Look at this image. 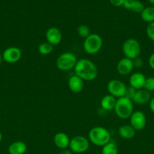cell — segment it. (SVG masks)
Returning a JSON list of instances; mask_svg holds the SVG:
<instances>
[{
	"instance_id": "cell-16",
	"label": "cell",
	"mask_w": 154,
	"mask_h": 154,
	"mask_svg": "<svg viewBox=\"0 0 154 154\" xmlns=\"http://www.w3.org/2000/svg\"><path fill=\"white\" fill-rule=\"evenodd\" d=\"M151 99L150 93L144 89L141 90H137L134 94V97L131 99L133 103H135L137 105H145V104L149 103Z\"/></svg>"
},
{
	"instance_id": "cell-12",
	"label": "cell",
	"mask_w": 154,
	"mask_h": 154,
	"mask_svg": "<svg viewBox=\"0 0 154 154\" xmlns=\"http://www.w3.org/2000/svg\"><path fill=\"white\" fill-rule=\"evenodd\" d=\"M134 69L132 60L128 58L121 59L116 65V71L120 75H128L131 73Z\"/></svg>"
},
{
	"instance_id": "cell-22",
	"label": "cell",
	"mask_w": 154,
	"mask_h": 154,
	"mask_svg": "<svg viewBox=\"0 0 154 154\" xmlns=\"http://www.w3.org/2000/svg\"><path fill=\"white\" fill-rule=\"evenodd\" d=\"M53 51H54V46L47 42L41 43L38 46V51L42 55H49L53 52Z\"/></svg>"
},
{
	"instance_id": "cell-4",
	"label": "cell",
	"mask_w": 154,
	"mask_h": 154,
	"mask_svg": "<svg viewBox=\"0 0 154 154\" xmlns=\"http://www.w3.org/2000/svg\"><path fill=\"white\" fill-rule=\"evenodd\" d=\"M103 46V39L97 33H91L88 37L83 42V49L86 54L95 55L101 50Z\"/></svg>"
},
{
	"instance_id": "cell-23",
	"label": "cell",
	"mask_w": 154,
	"mask_h": 154,
	"mask_svg": "<svg viewBox=\"0 0 154 154\" xmlns=\"http://www.w3.org/2000/svg\"><path fill=\"white\" fill-rule=\"evenodd\" d=\"M118 153L119 150L117 146L111 141L102 147V151H101L102 154H118Z\"/></svg>"
},
{
	"instance_id": "cell-25",
	"label": "cell",
	"mask_w": 154,
	"mask_h": 154,
	"mask_svg": "<svg viewBox=\"0 0 154 154\" xmlns=\"http://www.w3.org/2000/svg\"><path fill=\"white\" fill-rule=\"evenodd\" d=\"M143 89L148 92L154 91V77H149V78H146Z\"/></svg>"
},
{
	"instance_id": "cell-8",
	"label": "cell",
	"mask_w": 154,
	"mask_h": 154,
	"mask_svg": "<svg viewBox=\"0 0 154 154\" xmlns=\"http://www.w3.org/2000/svg\"><path fill=\"white\" fill-rule=\"evenodd\" d=\"M109 94L113 96L116 99L125 96L127 87L122 81L118 79H113L110 81L107 86Z\"/></svg>"
},
{
	"instance_id": "cell-30",
	"label": "cell",
	"mask_w": 154,
	"mask_h": 154,
	"mask_svg": "<svg viewBox=\"0 0 154 154\" xmlns=\"http://www.w3.org/2000/svg\"><path fill=\"white\" fill-rule=\"evenodd\" d=\"M148 63H149V67L154 70V53H152V54L149 56V60H148Z\"/></svg>"
},
{
	"instance_id": "cell-9",
	"label": "cell",
	"mask_w": 154,
	"mask_h": 154,
	"mask_svg": "<svg viewBox=\"0 0 154 154\" xmlns=\"http://www.w3.org/2000/svg\"><path fill=\"white\" fill-rule=\"evenodd\" d=\"M130 125L136 131H140L143 129L146 124V118L144 113L141 111H136L132 113L129 117Z\"/></svg>"
},
{
	"instance_id": "cell-21",
	"label": "cell",
	"mask_w": 154,
	"mask_h": 154,
	"mask_svg": "<svg viewBox=\"0 0 154 154\" xmlns=\"http://www.w3.org/2000/svg\"><path fill=\"white\" fill-rule=\"evenodd\" d=\"M140 17L144 22L150 23L154 22V6H149L143 8L140 13Z\"/></svg>"
},
{
	"instance_id": "cell-31",
	"label": "cell",
	"mask_w": 154,
	"mask_h": 154,
	"mask_svg": "<svg viewBox=\"0 0 154 154\" xmlns=\"http://www.w3.org/2000/svg\"><path fill=\"white\" fill-rule=\"evenodd\" d=\"M149 106L150 111H152V113H154V96L152 98H151L150 101H149Z\"/></svg>"
},
{
	"instance_id": "cell-32",
	"label": "cell",
	"mask_w": 154,
	"mask_h": 154,
	"mask_svg": "<svg viewBox=\"0 0 154 154\" xmlns=\"http://www.w3.org/2000/svg\"><path fill=\"white\" fill-rule=\"evenodd\" d=\"M59 154H72V151L68 149H63V150H60Z\"/></svg>"
},
{
	"instance_id": "cell-5",
	"label": "cell",
	"mask_w": 154,
	"mask_h": 154,
	"mask_svg": "<svg viewBox=\"0 0 154 154\" xmlns=\"http://www.w3.org/2000/svg\"><path fill=\"white\" fill-rule=\"evenodd\" d=\"M122 50L125 58L133 60L140 57L141 47L137 39L130 38L123 42Z\"/></svg>"
},
{
	"instance_id": "cell-20",
	"label": "cell",
	"mask_w": 154,
	"mask_h": 154,
	"mask_svg": "<svg viewBox=\"0 0 154 154\" xmlns=\"http://www.w3.org/2000/svg\"><path fill=\"white\" fill-rule=\"evenodd\" d=\"M116 99L111 95H106L101 99V106L104 111H110L114 110L115 105H116Z\"/></svg>"
},
{
	"instance_id": "cell-18",
	"label": "cell",
	"mask_w": 154,
	"mask_h": 154,
	"mask_svg": "<svg viewBox=\"0 0 154 154\" xmlns=\"http://www.w3.org/2000/svg\"><path fill=\"white\" fill-rule=\"evenodd\" d=\"M27 146L24 141H18L11 143L8 148L9 154H24L27 152Z\"/></svg>"
},
{
	"instance_id": "cell-10",
	"label": "cell",
	"mask_w": 154,
	"mask_h": 154,
	"mask_svg": "<svg viewBox=\"0 0 154 154\" xmlns=\"http://www.w3.org/2000/svg\"><path fill=\"white\" fill-rule=\"evenodd\" d=\"M2 60L8 63H18L22 57V51L17 47H9L2 53Z\"/></svg>"
},
{
	"instance_id": "cell-26",
	"label": "cell",
	"mask_w": 154,
	"mask_h": 154,
	"mask_svg": "<svg viewBox=\"0 0 154 154\" xmlns=\"http://www.w3.org/2000/svg\"><path fill=\"white\" fill-rule=\"evenodd\" d=\"M146 33L147 37L151 41L154 42V22L148 23L146 29Z\"/></svg>"
},
{
	"instance_id": "cell-24",
	"label": "cell",
	"mask_w": 154,
	"mask_h": 154,
	"mask_svg": "<svg viewBox=\"0 0 154 154\" xmlns=\"http://www.w3.org/2000/svg\"><path fill=\"white\" fill-rule=\"evenodd\" d=\"M77 33L80 38L85 39L86 38L90 35V28L86 25H81L77 29Z\"/></svg>"
},
{
	"instance_id": "cell-3",
	"label": "cell",
	"mask_w": 154,
	"mask_h": 154,
	"mask_svg": "<svg viewBox=\"0 0 154 154\" xmlns=\"http://www.w3.org/2000/svg\"><path fill=\"white\" fill-rule=\"evenodd\" d=\"M116 116L122 120L129 119L134 112V105L131 99L123 96L116 99L114 108Z\"/></svg>"
},
{
	"instance_id": "cell-2",
	"label": "cell",
	"mask_w": 154,
	"mask_h": 154,
	"mask_svg": "<svg viewBox=\"0 0 154 154\" xmlns=\"http://www.w3.org/2000/svg\"><path fill=\"white\" fill-rule=\"evenodd\" d=\"M88 140L91 143L98 147H103L111 140L108 129L102 126H95L88 132Z\"/></svg>"
},
{
	"instance_id": "cell-19",
	"label": "cell",
	"mask_w": 154,
	"mask_h": 154,
	"mask_svg": "<svg viewBox=\"0 0 154 154\" xmlns=\"http://www.w3.org/2000/svg\"><path fill=\"white\" fill-rule=\"evenodd\" d=\"M123 7L127 10L131 11L134 13L140 14L144 8L143 3L139 0H132V1H126L123 5Z\"/></svg>"
},
{
	"instance_id": "cell-17",
	"label": "cell",
	"mask_w": 154,
	"mask_h": 154,
	"mask_svg": "<svg viewBox=\"0 0 154 154\" xmlns=\"http://www.w3.org/2000/svg\"><path fill=\"white\" fill-rule=\"evenodd\" d=\"M118 133L123 139H131L134 137L136 130L130 124L122 125L118 129Z\"/></svg>"
},
{
	"instance_id": "cell-6",
	"label": "cell",
	"mask_w": 154,
	"mask_h": 154,
	"mask_svg": "<svg viewBox=\"0 0 154 154\" xmlns=\"http://www.w3.org/2000/svg\"><path fill=\"white\" fill-rule=\"evenodd\" d=\"M77 58L71 52L62 53L56 60V67L60 71H69L73 69L77 63Z\"/></svg>"
},
{
	"instance_id": "cell-33",
	"label": "cell",
	"mask_w": 154,
	"mask_h": 154,
	"mask_svg": "<svg viewBox=\"0 0 154 154\" xmlns=\"http://www.w3.org/2000/svg\"><path fill=\"white\" fill-rule=\"evenodd\" d=\"M149 2L152 5V6H154V0H149Z\"/></svg>"
},
{
	"instance_id": "cell-11",
	"label": "cell",
	"mask_w": 154,
	"mask_h": 154,
	"mask_svg": "<svg viewBox=\"0 0 154 154\" xmlns=\"http://www.w3.org/2000/svg\"><path fill=\"white\" fill-rule=\"evenodd\" d=\"M45 38L47 42L52 45L53 46H55L61 42L62 33L57 27H50L45 32Z\"/></svg>"
},
{
	"instance_id": "cell-1",
	"label": "cell",
	"mask_w": 154,
	"mask_h": 154,
	"mask_svg": "<svg viewBox=\"0 0 154 154\" xmlns=\"http://www.w3.org/2000/svg\"><path fill=\"white\" fill-rule=\"evenodd\" d=\"M75 75L85 81H94L97 78L98 74V68L96 65L86 58L79 59L74 67Z\"/></svg>"
},
{
	"instance_id": "cell-28",
	"label": "cell",
	"mask_w": 154,
	"mask_h": 154,
	"mask_svg": "<svg viewBox=\"0 0 154 154\" xmlns=\"http://www.w3.org/2000/svg\"><path fill=\"white\" fill-rule=\"evenodd\" d=\"M132 62L133 66H134V69H140L143 65V60H142L140 57L133 60Z\"/></svg>"
},
{
	"instance_id": "cell-14",
	"label": "cell",
	"mask_w": 154,
	"mask_h": 154,
	"mask_svg": "<svg viewBox=\"0 0 154 154\" xmlns=\"http://www.w3.org/2000/svg\"><path fill=\"white\" fill-rule=\"evenodd\" d=\"M68 87L72 93H79L84 88V81L77 75H72L68 81Z\"/></svg>"
},
{
	"instance_id": "cell-13",
	"label": "cell",
	"mask_w": 154,
	"mask_h": 154,
	"mask_svg": "<svg viewBox=\"0 0 154 154\" xmlns=\"http://www.w3.org/2000/svg\"><path fill=\"white\" fill-rule=\"evenodd\" d=\"M145 81H146V77L143 74L140 72H134L131 74V76L129 77L128 83H129V86L137 90L143 89Z\"/></svg>"
},
{
	"instance_id": "cell-36",
	"label": "cell",
	"mask_w": 154,
	"mask_h": 154,
	"mask_svg": "<svg viewBox=\"0 0 154 154\" xmlns=\"http://www.w3.org/2000/svg\"><path fill=\"white\" fill-rule=\"evenodd\" d=\"M126 1H132V0H126Z\"/></svg>"
},
{
	"instance_id": "cell-35",
	"label": "cell",
	"mask_w": 154,
	"mask_h": 154,
	"mask_svg": "<svg viewBox=\"0 0 154 154\" xmlns=\"http://www.w3.org/2000/svg\"><path fill=\"white\" fill-rule=\"evenodd\" d=\"M2 55L0 54V65H1L2 63Z\"/></svg>"
},
{
	"instance_id": "cell-7",
	"label": "cell",
	"mask_w": 154,
	"mask_h": 154,
	"mask_svg": "<svg viewBox=\"0 0 154 154\" xmlns=\"http://www.w3.org/2000/svg\"><path fill=\"white\" fill-rule=\"evenodd\" d=\"M90 146L88 138L82 135H76L70 139L69 148L72 152L75 153H82L87 151Z\"/></svg>"
},
{
	"instance_id": "cell-29",
	"label": "cell",
	"mask_w": 154,
	"mask_h": 154,
	"mask_svg": "<svg viewBox=\"0 0 154 154\" xmlns=\"http://www.w3.org/2000/svg\"><path fill=\"white\" fill-rule=\"evenodd\" d=\"M110 2L113 6H116V7H121V6H123L125 0H110Z\"/></svg>"
},
{
	"instance_id": "cell-34",
	"label": "cell",
	"mask_w": 154,
	"mask_h": 154,
	"mask_svg": "<svg viewBox=\"0 0 154 154\" xmlns=\"http://www.w3.org/2000/svg\"><path fill=\"white\" fill-rule=\"evenodd\" d=\"M2 132H0V142L2 141Z\"/></svg>"
},
{
	"instance_id": "cell-15",
	"label": "cell",
	"mask_w": 154,
	"mask_h": 154,
	"mask_svg": "<svg viewBox=\"0 0 154 154\" xmlns=\"http://www.w3.org/2000/svg\"><path fill=\"white\" fill-rule=\"evenodd\" d=\"M70 138L68 136L67 134L63 132H59L55 134L54 137V143L55 146L58 148L63 150L67 149L69 147Z\"/></svg>"
},
{
	"instance_id": "cell-27",
	"label": "cell",
	"mask_w": 154,
	"mask_h": 154,
	"mask_svg": "<svg viewBox=\"0 0 154 154\" xmlns=\"http://www.w3.org/2000/svg\"><path fill=\"white\" fill-rule=\"evenodd\" d=\"M136 91H137V90H135L134 88H133V87H131V86H129V87H127L126 90H125V97L128 98V99H132L133 97H134V94H135Z\"/></svg>"
}]
</instances>
